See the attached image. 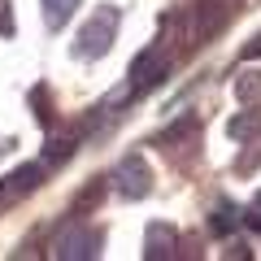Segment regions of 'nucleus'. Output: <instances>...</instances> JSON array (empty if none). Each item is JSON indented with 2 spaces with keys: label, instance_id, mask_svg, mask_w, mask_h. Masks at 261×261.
Returning a JSON list of instances; mask_svg holds the SVG:
<instances>
[{
  "label": "nucleus",
  "instance_id": "nucleus-9",
  "mask_svg": "<svg viewBox=\"0 0 261 261\" xmlns=\"http://www.w3.org/2000/svg\"><path fill=\"white\" fill-rule=\"evenodd\" d=\"M257 122H261L257 113H252V118H235L231 122V135H248V130H257Z\"/></svg>",
  "mask_w": 261,
  "mask_h": 261
},
{
  "label": "nucleus",
  "instance_id": "nucleus-8",
  "mask_svg": "<svg viewBox=\"0 0 261 261\" xmlns=\"http://www.w3.org/2000/svg\"><path fill=\"white\" fill-rule=\"evenodd\" d=\"M235 222H240V218H235V209L222 205V209H218V218H214V231H231Z\"/></svg>",
  "mask_w": 261,
  "mask_h": 261
},
{
  "label": "nucleus",
  "instance_id": "nucleus-4",
  "mask_svg": "<svg viewBox=\"0 0 261 261\" xmlns=\"http://www.w3.org/2000/svg\"><path fill=\"white\" fill-rule=\"evenodd\" d=\"M130 74H135V79H130V87H135V92H144V87H152L161 74H166V57H161V53H144L140 61H135V70H130Z\"/></svg>",
  "mask_w": 261,
  "mask_h": 261
},
{
  "label": "nucleus",
  "instance_id": "nucleus-11",
  "mask_svg": "<svg viewBox=\"0 0 261 261\" xmlns=\"http://www.w3.org/2000/svg\"><path fill=\"white\" fill-rule=\"evenodd\" d=\"M9 144H13V140H0V157H5V152H9Z\"/></svg>",
  "mask_w": 261,
  "mask_h": 261
},
{
  "label": "nucleus",
  "instance_id": "nucleus-10",
  "mask_svg": "<svg viewBox=\"0 0 261 261\" xmlns=\"http://www.w3.org/2000/svg\"><path fill=\"white\" fill-rule=\"evenodd\" d=\"M244 222H248V226H257V231H261V196H257V200L248 205V214H244Z\"/></svg>",
  "mask_w": 261,
  "mask_h": 261
},
{
  "label": "nucleus",
  "instance_id": "nucleus-6",
  "mask_svg": "<svg viewBox=\"0 0 261 261\" xmlns=\"http://www.w3.org/2000/svg\"><path fill=\"white\" fill-rule=\"evenodd\" d=\"M79 5H83V0H44V22H48V31H61Z\"/></svg>",
  "mask_w": 261,
  "mask_h": 261
},
{
  "label": "nucleus",
  "instance_id": "nucleus-2",
  "mask_svg": "<svg viewBox=\"0 0 261 261\" xmlns=\"http://www.w3.org/2000/svg\"><path fill=\"white\" fill-rule=\"evenodd\" d=\"M113 183H118V192L126 196V200H140V196H148V187H152V174H148V161L144 157H122V166H118V174H113Z\"/></svg>",
  "mask_w": 261,
  "mask_h": 261
},
{
  "label": "nucleus",
  "instance_id": "nucleus-7",
  "mask_svg": "<svg viewBox=\"0 0 261 261\" xmlns=\"http://www.w3.org/2000/svg\"><path fill=\"white\" fill-rule=\"evenodd\" d=\"M39 178H44V170H39V166H22L18 174L5 183V196H22V192H31V187H39Z\"/></svg>",
  "mask_w": 261,
  "mask_h": 261
},
{
  "label": "nucleus",
  "instance_id": "nucleus-5",
  "mask_svg": "<svg viewBox=\"0 0 261 261\" xmlns=\"http://www.w3.org/2000/svg\"><path fill=\"white\" fill-rule=\"evenodd\" d=\"M174 252V226L152 222L148 226V257H170Z\"/></svg>",
  "mask_w": 261,
  "mask_h": 261
},
{
  "label": "nucleus",
  "instance_id": "nucleus-3",
  "mask_svg": "<svg viewBox=\"0 0 261 261\" xmlns=\"http://www.w3.org/2000/svg\"><path fill=\"white\" fill-rule=\"evenodd\" d=\"M57 257H96L100 252V231H92V226H74V231H65L61 240L53 244Z\"/></svg>",
  "mask_w": 261,
  "mask_h": 261
},
{
  "label": "nucleus",
  "instance_id": "nucleus-1",
  "mask_svg": "<svg viewBox=\"0 0 261 261\" xmlns=\"http://www.w3.org/2000/svg\"><path fill=\"white\" fill-rule=\"evenodd\" d=\"M113 39H118V9H96L92 22H87L83 31H79L74 39V57H83V61H96V57H105L113 48Z\"/></svg>",
  "mask_w": 261,
  "mask_h": 261
}]
</instances>
